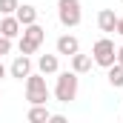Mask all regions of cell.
Here are the masks:
<instances>
[{
    "label": "cell",
    "instance_id": "cell-1",
    "mask_svg": "<svg viewBox=\"0 0 123 123\" xmlns=\"http://www.w3.org/2000/svg\"><path fill=\"white\" fill-rule=\"evenodd\" d=\"M55 97L60 103H72L77 97V72H60L57 74V86H55Z\"/></svg>",
    "mask_w": 123,
    "mask_h": 123
},
{
    "label": "cell",
    "instance_id": "cell-2",
    "mask_svg": "<svg viewBox=\"0 0 123 123\" xmlns=\"http://www.w3.org/2000/svg\"><path fill=\"white\" fill-rule=\"evenodd\" d=\"M49 97H52V92L46 86V77L43 74H29L26 77V100L34 106V103H49Z\"/></svg>",
    "mask_w": 123,
    "mask_h": 123
},
{
    "label": "cell",
    "instance_id": "cell-3",
    "mask_svg": "<svg viewBox=\"0 0 123 123\" xmlns=\"http://www.w3.org/2000/svg\"><path fill=\"white\" fill-rule=\"evenodd\" d=\"M57 17L66 29H74L80 26L83 20V12H80V0H57Z\"/></svg>",
    "mask_w": 123,
    "mask_h": 123
},
{
    "label": "cell",
    "instance_id": "cell-4",
    "mask_svg": "<svg viewBox=\"0 0 123 123\" xmlns=\"http://www.w3.org/2000/svg\"><path fill=\"white\" fill-rule=\"evenodd\" d=\"M92 60L97 63V66H103V69H109L112 63L117 60V49H115V43H112L109 37H100V40L94 43V49H92Z\"/></svg>",
    "mask_w": 123,
    "mask_h": 123
},
{
    "label": "cell",
    "instance_id": "cell-5",
    "mask_svg": "<svg viewBox=\"0 0 123 123\" xmlns=\"http://www.w3.org/2000/svg\"><path fill=\"white\" fill-rule=\"evenodd\" d=\"M9 74L17 77V80H26V77L31 74V60H29V55H17L14 63L9 66Z\"/></svg>",
    "mask_w": 123,
    "mask_h": 123
},
{
    "label": "cell",
    "instance_id": "cell-6",
    "mask_svg": "<svg viewBox=\"0 0 123 123\" xmlns=\"http://www.w3.org/2000/svg\"><path fill=\"white\" fill-rule=\"evenodd\" d=\"M20 20L14 17V14H3V20H0V34L3 37H9V40H14L17 34H20Z\"/></svg>",
    "mask_w": 123,
    "mask_h": 123
},
{
    "label": "cell",
    "instance_id": "cell-7",
    "mask_svg": "<svg viewBox=\"0 0 123 123\" xmlns=\"http://www.w3.org/2000/svg\"><path fill=\"white\" fill-rule=\"evenodd\" d=\"M80 52V43H77V37L74 34H63V37H57V55H77Z\"/></svg>",
    "mask_w": 123,
    "mask_h": 123
},
{
    "label": "cell",
    "instance_id": "cell-8",
    "mask_svg": "<svg viewBox=\"0 0 123 123\" xmlns=\"http://www.w3.org/2000/svg\"><path fill=\"white\" fill-rule=\"evenodd\" d=\"M97 26H100V31H109V34H112V31L117 29V17H115V12H112V9H103V12L97 14Z\"/></svg>",
    "mask_w": 123,
    "mask_h": 123
},
{
    "label": "cell",
    "instance_id": "cell-9",
    "mask_svg": "<svg viewBox=\"0 0 123 123\" xmlns=\"http://www.w3.org/2000/svg\"><path fill=\"white\" fill-rule=\"evenodd\" d=\"M14 17L20 20V26H29V23H37V9H34V6H29V3H23V6H17Z\"/></svg>",
    "mask_w": 123,
    "mask_h": 123
},
{
    "label": "cell",
    "instance_id": "cell-10",
    "mask_svg": "<svg viewBox=\"0 0 123 123\" xmlns=\"http://www.w3.org/2000/svg\"><path fill=\"white\" fill-rule=\"evenodd\" d=\"M57 55H40L37 57V69H40V74H55L57 72Z\"/></svg>",
    "mask_w": 123,
    "mask_h": 123
},
{
    "label": "cell",
    "instance_id": "cell-11",
    "mask_svg": "<svg viewBox=\"0 0 123 123\" xmlns=\"http://www.w3.org/2000/svg\"><path fill=\"white\" fill-rule=\"evenodd\" d=\"M23 37L40 46V43L46 40V29H43V26H37V23H29V26H23Z\"/></svg>",
    "mask_w": 123,
    "mask_h": 123
},
{
    "label": "cell",
    "instance_id": "cell-12",
    "mask_svg": "<svg viewBox=\"0 0 123 123\" xmlns=\"http://www.w3.org/2000/svg\"><path fill=\"white\" fill-rule=\"evenodd\" d=\"M49 115H52V112L46 109V103H34V106L29 109L26 117H29V123H46V120H49Z\"/></svg>",
    "mask_w": 123,
    "mask_h": 123
},
{
    "label": "cell",
    "instance_id": "cell-13",
    "mask_svg": "<svg viewBox=\"0 0 123 123\" xmlns=\"http://www.w3.org/2000/svg\"><path fill=\"white\" fill-rule=\"evenodd\" d=\"M72 69H74L77 74L89 72V69H92V57H89V55H80V52H77V55H72Z\"/></svg>",
    "mask_w": 123,
    "mask_h": 123
},
{
    "label": "cell",
    "instance_id": "cell-14",
    "mask_svg": "<svg viewBox=\"0 0 123 123\" xmlns=\"http://www.w3.org/2000/svg\"><path fill=\"white\" fill-rule=\"evenodd\" d=\"M109 83L115 86V89H123V63H112L109 66Z\"/></svg>",
    "mask_w": 123,
    "mask_h": 123
},
{
    "label": "cell",
    "instance_id": "cell-15",
    "mask_svg": "<svg viewBox=\"0 0 123 123\" xmlns=\"http://www.w3.org/2000/svg\"><path fill=\"white\" fill-rule=\"evenodd\" d=\"M20 0H0V14H14Z\"/></svg>",
    "mask_w": 123,
    "mask_h": 123
},
{
    "label": "cell",
    "instance_id": "cell-16",
    "mask_svg": "<svg viewBox=\"0 0 123 123\" xmlns=\"http://www.w3.org/2000/svg\"><path fill=\"white\" fill-rule=\"evenodd\" d=\"M40 46L37 43H31V40H26V37H20V55H34Z\"/></svg>",
    "mask_w": 123,
    "mask_h": 123
},
{
    "label": "cell",
    "instance_id": "cell-17",
    "mask_svg": "<svg viewBox=\"0 0 123 123\" xmlns=\"http://www.w3.org/2000/svg\"><path fill=\"white\" fill-rule=\"evenodd\" d=\"M9 52H12V40L0 34V57H3V55H9Z\"/></svg>",
    "mask_w": 123,
    "mask_h": 123
},
{
    "label": "cell",
    "instance_id": "cell-18",
    "mask_svg": "<svg viewBox=\"0 0 123 123\" xmlns=\"http://www.w3.org/2000/svg\"><path fill=\"white\" fill-rule=\"evenodd\" d=\"M115 31H117V34H123V17H117V29H115Z\"/></svg>",
    "mask_w": 123,
    "mask_h": 123
},
{
    "label": "cell",
    "instance_id": "cell-19",
    "mask_svg": "<svg viewBox=\"0 0 123 123\" xmlns=\"http://www.w3.org/2000/svg\"><path fill=\"white\" fill-rule=\"evenodd\" d=\"M117 63H123V46L117 49Z\"/></svg>",
    "mask_w": 123,
    "mask_h": 123
},
{
    "label": "cell",
    "instance_id": "cell-20",
    "mask_svg": "<svg viewBox=\"0 0 123 123\" xmlns=\"http://www.w3.org/2000/svg\"><path fill=\"white\" fill-rule=\"evenodd\" d=\"M3 77H6V66L0 63V80H3Z\"/></svg>",
    "mask_w": 123,
    "mask_h": 123
}]
</instances>
